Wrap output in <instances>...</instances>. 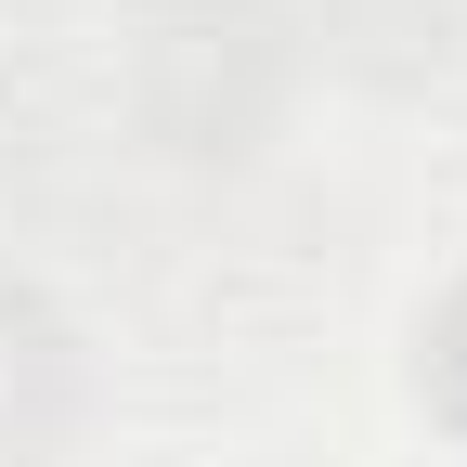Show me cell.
Here are the masks:
<instances>
[{
  "label": "cell",
  "instance_id": "6da1fadb",
  "mask_svg": "<svg viewBox=\"0 0 467 467\" xmlns=\"http://www.w3.org/2000/svg\"><path fill=\"white\" fill-rule=\"evenodd\" d=\"M312 91V39L285 0H130L117 104L169 169H260Z\"/></svg>",
  "mask_w": 467,
  "mask_h": 467
},
{
  "label": "cell",
  "instance_id": "3957f363",
  "mask_svg": "<svg viewBox=\"0 0 467 467\" xmlns=\"http://www.w3.org/2000/svg\"><path fill=\"white\" fill-rule=\"evenodd\" d=\"M285 14L312 39V78L377 91V104L441 91L467 66V0H285Z\"/></svg>",
  "mask_w": 467,
  "mask_h": 467
},
{
  "label": "cell",
  "instance_id": "7a4b0ae2",
  "mask_svg": "<svg viewBox=\"0 0 467 467\" xmlns=\"http://www.w3.org/2000/svg\"><path fill=\"white\" fill-rule=\"evenodd\" d=\"M91 402H104L91 325L52 285L0 273V467H66L91 441Z\"/></svg>",
  "mask_w": 467,
  "mask_h": 467
}]
</instances>
